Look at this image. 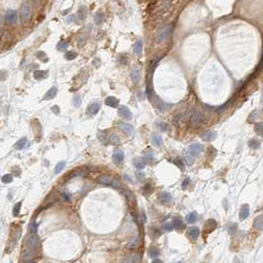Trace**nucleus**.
<instances>
[{
	"mask_svg": "<svg viewBox=\"0 0 263 263\" xmlns=\"http://www.w3.org/2000/svg\"><path fill=\"white\" fill-rule=\"evenodd\" d=\"M98 137H99V139H100V141H101V142H104V143H105L106 141L105 131H104V132H99V134H98Z\"/></svg>",
	"mask_w": 263,
	"mask_h": 263,
	"instance_id": "46",
	"label": "nucleus"
},
{
	"mask_svg": "<svg viewBox=\"0 0 263 263\" xmlns=\"http://www.w3.org/2000/svg\"><path fill=\"white\" fill-rule=\"evenodd\" d=\"M118 100L116 98H115V97H108V98H106V101H105V104L108 106H110V108H117V106H118Z\"/></svg>",
	"mask_w": 263,
	"mask_h": 263,
	"instance_id": "17",
	"label": "nucleus"
},
{
	"mask_svg": "<svg viewBox=\"0 0 263 263\" xmlns=\"http://www.w3.org/2000/svg\"><path fill=\"white\" fill-rule=\"evenodd\" d=\"M155 106H156V108H157L158 110H161V111H166V110H168V108H172V106H171V105H168V104L164 103V101H160L159 99H156Z\"/></svg>",
	"mask_w": 263,
	"mask_h": 263,
	"instance_id": "11",
	"label": "nucleus"
},
{
	"mask_svg": "<svg viewBox=\"0 0 263 263\" xmlns=\"http://www.w3.org/2000/svg\"><path fill=\"white\" fill-rule=\"evenodd\" d=\"M199 235H200V230L198 229L197 227H192V228H190V229L188 230V235H189L192 240L198 239Z\"/></svg>",
	"mask_w": 263,
	"mask_h": 263,
	"instance_id": "19",
	"label": "nucleus"
},
{
	"mask_svg": "<svg viewBox=\"0 0 263 263\" xmlns=\"http://www.w3.org/2000/svg\"><path fill=\"white\" fill-rule=\"evenodd\" d=\"M160 235H161V232L159 230H157V229H153L150 231V237H152L153 240H156V239H158V237H160Z\"/></svg>",
	"mask_w": 263,
	"mask_h": 263,
	"instance_id": "33",
	"label": "nucleus"
},
{
	"mask_svg": "<svg viewBox=\"0 0 263 263\" xmlns=\"http://www.w3.org/2000/svg\"><path fill=\"white\" fill-rule=\"evenodd\" d=\"M259 142L257 140H255V139H252V140H250L249 142V146L251 149H253V150H256V149L259 148Z\"/></svg>",
	"mask_w": 263,
	"mask_h": 263,
	"instance_id": "37",
	"label": "nucleus"
},
{
	"mask_svg": "<svg viewBox=\"0 0 263 263\" xmlns=\"http://www.w3.org/2000/svg\"><path fill=\"white\" fill-rule=\"evenodd\" d=\"M254 131L257 134H258V135H263V123L260 122V123H257V124H255Z\"/></svg>",
	"mask_w": 263,
	"mask_h": 263,
	"instance_id": "36",
	"label": "nucleus"
},
{
	"mask_svg": "<svg viewBox=\"0 0 263 263\" xmlns=\"http://www.w3.org/2000/svg\"><path fill=\"white\" fill-rule=\"evenodd\" d=\"M118 126H119L120 130L122 131L123 133L127 134V135H131V134L133 133V126L129 124V123L120 122L119 124H118Z\"/></svg>",
	"mask_w": 263,
	"mask_h": 263,
	"instance_id": "10",
	"label": "nucleus"
},
{
	"mask_svg": "<svg viewBox=\"0 0 263 263\" xmlns=\"http://www.w3.org/2000/svg\"><path fill=\"white\" fill-rule=\"evenodd\" d=\"M173 229V226L172 223H166V224L163 226V230L168 231V232L172 231Z\"/></svg>",
	"mask_w": 263,
	"mask_h": 263,
	"instance_id": "45",
	"label": "nucleus"
},
{
	"mask_svg": "<svg viewBox=\"0 0 263 263\" xmlns=\"http://www.w3.org/2000/svg\"><path fill=\"white\" fill-rule=\"evenodd\" d=\"M118 115H119L120 117L124 118V119H131V117H132L131 110L125 106H122L118 108Z\"/></svg>",
	"mask_w": 263,
	"mask_h": 263,
	"instance_id": "6",
	"label": "nucleus"
},
{
	"mask_svg": "<svg viewBox=\"0 0 263 263\" xmlns=\"http://www.w3.org/2000/svg\"><path fill=\"white\" fill-rule=\"evenodd\" d=\"M173 163H175V165H177V167H179V168L182 167V162L180 161L179 158H177L175 160H173Z\"/></svg>",
	"mask_w": 263,
	"mask_h": 263,
	"instance_id": "49",
	"label": "nucleus"
},
{
	"mask_svg": "<svg viewBox=\"0 0 263 263\" xmlns=\"http://www.w3.org/2000/svg\"><path fill=\"white\" fill-rule=\"evenodd\" d=\"M159 128H160L162 131H166L168 129V124H166V123H160V126H159Z\"/></svg>",
	"mask_w": 263,
	"mask_h": 263,
	"instance_id": "51",
	"label": "nucleus"
},
{
	"mask_svg": "<svg viewBox=\"0 0 263 263\" xmlns=\"http://www.w3.org/2000/svg\"><path fill=\"white\" fill-rule=\"evenodd\" d=\"M216 227H217V223H216V221L210 219L205 223L204 230L206 231V232L210 233V232H212V231H214L216 229Z\"/></svg>",
	"mask_w": 263,
	"mask_h": 263,
	"instance_id": "16",
	"label": "nucleus"
},
{
	"mask_svg": "<svg viewBox=\"0 0 263 263\" xmlns=\"http://www.w3.org/2000/svg\"><path fill=\"white\" fill-rule=\"evenodd\" d=\"M141 262H142V257L138 253H130L124 259V263H141Z\"/></svg>",
	"mask_w": 263,
	"mask_h": 263,
	"instance_id": "8",
	"label": "nucleus"
},
{
	"mask_svg": "<svg viewBox=\"0 0 263 263\" xmlns=\"http://www.w3.org/2000/svg\"><path fill=\"white\" fill-rule=\"evenodd\" d=\"M172 195L168 192H162L160 194V197H159V200H160V202L162 204H168L172 201Z\"/></svg>",
	"mask_w": 263,
	"mask_h": 263,
	"instance_id": "14",
	"label": "nucleus"
},
{
	"mask_svg": "<svg viewBox=\"0 0 263 263\" xmlns=\"http://www.w3.org/2000/svg\"><path fill=\"white\" fill-rule=\"evenodd\" d=\"M34 77L37 80H43L48 77V72L44 70H37L34 72Z\"/></svg>",
	"mask_w": 263,
	"mask_h": 263,
	"instance_id": "23",
	"label": "nucleus"
},
{
	"mask_svg": "<svg viewBox=\"0 0 263 263\" xmlns=\"http://www.w3.org/2000/svg\"><path fill=\"white\" fill-rule=\"evenodd\" d=\"M100 110H101V104L99 103V101H96V103L91 104V105L88 106V108H87V113L91 116H94L99 113Z\"/></svg>",
	"mask_w": 263,
	"mask_h": 263,
	"instance_id": "7",
	"label": "nucleus"
},
{
	"mask_svg": "<svg viewBox=\"0 0 263 263\" xmlns=\"http://www.w3.org/2000/svg\"><path fill=\"white\" fill-rule=\"evenodd\" d=\"M173 31V28L172 25H168V26H165L163 28H161L158 31L157 36H156V41L157 43H162V41H166L168 37L172 35Z\"/></svg>",
	"mask_w": 263,
	"mask_h": 263,
	"instance_id": "1",
	"label": "nucleus"
},
{
	"mask_svg": "<svg viewBox=\"0 0 263 263\" xmlns=\"http://www.w3.org/2000/svg\"><path fill=\"white\" fill-rule=\"evenodd\" d=\"M12 180H13V177L10 173H7V175L2 177V182H3V183H10L12 182Z\"/></svg>",
	"mask_w": 263,
	"mask_h": 263,
	"instance_id": "40",
	"label": "nucleus"
},
{
	"mask_svg": "<svg viewBox=\"0 0 263 263\" xmlns=\"http://www.w3.org/2000/svg\"><path fill=\"white\" fill-rule=\"evenodd\" d=\"M152 263H163V261L161 259H154Z\"/></svg>",
	"mask_w": 263,
	"mask_h": 263,
	"instance_id": "54",
	"label": "nucleus"
},
{
	"mask_svg": "<svg viewBox=\"0 0 263 263\" xmlns=\"http://www.w3.org/2000/svg\"><path fill=\"white\" fill-rule=\"evenodd\" d=\"M133 164L137 168L142 170L143 168H145L146 162H145V160H144V158H135L133 161Z\"/></svg>",
	"mask_w": 263,
	"mask_h": 263,
	"instance_id": "24",
	"label": "nucleus"
},
{
	"mask_svg": "<svg viewBox=\"0 0 263 263\" xmlns=\"http://www.w3.org/2000/svg\"><path fill=\"white\" fill-rule=\"evenodd\" d=\"M21 204H22L21 202H18V203H16V204H15L14 208H13V215L14 216H18L19 215L20 209H21Z\"/></svg>",
	"mask_w": 263,
	"mask_h": 263,
	"instance_id": "42",
	"label": "nucleus"
},
{
	"mask_svg": "<svg viewBox=\"0 0 263 263\" xmlns=\"http://www.w3.org/2000/svg\"><path fill=\"white\" fill-rule=\"evenodd\" d=\"M152 143L154 144L155 146H161L163 144V138L161 137L160 135H158V134H153L152 135Z\"/></svg>",
	"mask_w": 263,
	"mask_h": 263,
	"instance_id": "27",
	"label": "nucleus"
},
{
	"mask_svg": "<svg viewBox=\"0 0 263 263\" xmlns=\"http://www.w3.org/2000/svg\"><path fill=\"white\" fill-rule=\"evenodd\" d=\"M87 14H88V10H87L86 6H81L78 10V17L80 20H84L87 17Z\"/></svg>",
	"mask_w": 263,
	"mask_h": 263,
	"instance_id": "29",
	"label": "nucleus"
},
{
	"mask_svg": "<svg viewBox=\"0 0 263 263\" xmlns=\"http://www.w3.org/2000/svg\"><path fill=\"white\" fill-rule=\"evenodd\" d=\"M131 79L135 84L140 81V71L137 68L133 69L132 72H131Z\"/></svg>",
	"mask_w": 263,
	"mask_h": 263,
	"instance_id": "28",
	"label": "nucleus"
},
{
	"mask_svg": "<svg viewBox=\"0 0 263 263\" xmlns=\"http://www.w3.org/2000/svg\"><path fill=\"white\" fill-rule=\"evenodd\" d=\"M77 54L76 52H74V51H68V52L65 53V55H64V57H65L67 60H73V59H75L77 57Z\"/></svg>",
	"mask_w": 263,
	"mask_h": 263,
	"instance_id": "35",
	"label": "nucleus"
},
{
	"mask_svg": "<svg viewBox=\"0 0 263 263\" xmlns=\"http://www.w3.org/2000/svg\"><path fill=\"white\" fill-rule=\"evenodd\" d=\"M44 56H46V53L43 52V51H39V52L37 53V57L39 58V59H43V57H44ZM43 61H44V60H43Z\"/></svg>",
	"mask_w": 263,
	"mask_h": 263,
	"instance_id": "52",
	"label": "nucleus"
},
{
	"mask_svg": "<svg viewBox=\"0 0 263 263\" xmlns=\"http://www.w3.org/2000/svg\"><path fill=\"white\" fill-rule=\"evenodd\" d=\"M201 138L205 141H213L217 138V134L215 132H211V131H208V132H204L202 133L201 135Z\"/></svg>",
	"mask_w": 263,
	"mask_h": 263,
	"instance_id": "18",
	"label": "nucleus"
},
{
	"mask_svg": "<svg viewBox=\"0 0 263 263\" xmlns=\"http://www.w3.org/2000/svg\"><path fill=\"white\" fill-rule=\"evenodd\" d=\"M261 101H262V103H263V92H262V100Z\"/></svg>",
	"mask_w": 263,
	"mask_h": 263,
	"instance_id": "56",
	"label": "nucleus"
},
{
	"mask_svg": "<svg viewBox=\"0 0 263 263\" xmlns=\"http://www.w3.org/2000/svg\"><path fill=\"white\" fill-rule=\"evenodd\" d=\"M186 162H187V165H189V166H191L193 164V157L190 156L189 154H186Z\"/></svg>",
	"mask_w": 263,
	"mask_h": 263,
	"instance_id": "48",
	"label": "nucleus"
},
{
	"mask_svg": "<svg viewBox=\"0 0 263 263\" xmlns=\"http://www.w3.org/2000/svg\"><path fill=\"white\" fill-rule=\"evenodd\" d=\"M253 227L258 231L263 230V216H258V217L255 218L253 222Z\"/></svg>",
	"mask_w": 263,
	"mask_h": 263,
	"instance_id": "22",
	"label": "nucleus"
},
{
	"mask_svg": "<svg viewBox=\"0 0 263 263\" xmlns=\"http://www.w3.org/2000/svg\"><path fill=\"white\" fill-rule=\"evenodd\" d=\"M73 105H74V106H75V108H79V106H81V98H80V96H79V95L74 96V98H73Z\"/></svg>",
	"mask_w": 263,
	"mask_h": 263,
	"instance_id": "41",
	"label": "nucleus"
},
{
	"mask_svg": "<svg viewBox=\"0 0 263 263\" xmlns=\"http://www.w3.org/2000/svg\"><path fill=\"white\" fill-rule=\"evenodd\" d=\"M97 182L105 185H111L113 179L110 177H108V175H100V177L97 178Z\"/></svg>",
	"mask_w": 263,
	"mask_h": 263,
	"instance_id": "20",
	"label": "nucleus"
},
{
	"mask_svg": "<svg viewBox=\"0 0 263 263\" xmlns=\"http://www.w3.org/2000/svg\"><path fill=\"white\" fill-rule=\"evenodd\" d=\"M111 186H113V187H116V188H118V187H121V183H120V182L118 179H113V182H111Z\"/></svg>",
	"mask_w": 263,
	"mask_h": 263,
	"instance_id": "47",
	"label": "nucleus"
},
{
	"mask_svg": "<svg viewBox=\"0 0 263 263\" xmlns=\"http://www.w3.org/2000/svg\"><path fill=\"white\" fill-rule=\"evenodd\" d=\"M159 60H160V59H159V58H156V59H154V60L152 61V62H151V64H150V66H151V73H153L154 70H155V69H156V67L158 66Z\"/></svg>",
	"mask_w": 263,
	"mask_h": 263,
	"instance_id": "43",
	"label": "nucleus"
},
{
	"mask_svg": "<svg viewBox=\"0 0 263 263\" xmlns=\"http://www.w3.org/2000/svg\"><path fill=\"white\" fill-rule=\"evenodd\" d=\"M108 140H110V142L111 144H113V145H118V144L120 143V138L115 133H111L110 135L108 136Z\"/></svg>",
	"mask_w": 263,
	"mask_h": 263,
	"instance_id": "31",
	"label": "nucleus"
},
{
	"mask_svg": "<svg viewBox=\"0 0 263 263\" xmlns=\"http://www.w3.org/2000/svg\"><path fill=\"white\" fill-rule=\"evenodd\" d=\"M159 254H160V249L157 246H151L149 249V255H150L151 258H155Z\"/></svg>",
	"mask_w": 263,
	"mask_h": 263,
	"instance_id": "30",
	"label": "nucleus"
},
{
	"mask_svg": "<svg viewBox=\"0 0 263 263\" xmlns=\"http://www.w3.org/2000/svg\"><path fill=\"white\" fill-rule=\"evenodd\" d=\"M249 216V206L247 204H245L240 208V219L242 221H244L246 219L247 217Z\"/></svg>",
	"mask_w": 263,
	"mask_h": 263,
	"instance_id": "13",
	"label": "nucleus"
},
{
	"mask_svg": "<svg viewBox=\"0 0 263 263\" xmlns=\"http://www.w3.org/2000/svg\"><path fill=\"white\" fill-rule=\"evenodd\" d=\"M203 119H204V117H203V115L200 113H195L191 116V118H190V121H191L192 125H198L202 122Z\"/></svg>",
	"mask_w": 263,
	"mask_h": 263,
	"instance_id": "12",
	"label": "nucleus"
},
{
	"mask_svg": "<svg viewBox=\"0 0 263 263\" xmlns=\"http://www.w3.org/2000/svg\"><path fill=\"white\" fill-rule=\"evenodd\" d=\"M104 20H105V15H104L103 13H98V14L96 15L95 21H96V23L98 24V25H100V24L103 23Z\"/></svg>",
	"mask_w": 263,
	"mask_h": 263,
	"instance_id": "39",
	"label": "nucleus"
},
{
	"mask_svg": "<svg viewBox=\"0 0 263 263\" xmlns=\"http://www.w3.org/2000/svg\"><path fill=\"white\" fill-rule=\"evenodd\" d=\"M51 110H52L53 113H56V115H59V113H60V111H59V108L57 106H53L52 108H51Z\"/></svg>",
	"mask_w": 263,
	"mask_h": 263,
	"instance_id": "50",
	"label": "nucleus"
},
{
	"mask_svg": "<svg viewBox=\"0 0 263 263\" xmlns=\"http://www.w3.org/2000/svg\"><path fill=\"white\" fill-rule=\"evenodd\" d=\"M142 50H143V43L141 41H137L135 44H134V48H133L134 53L137 54V55H140L142 53Z\"/></svg>",
	"mask_w": 263,
	"mask_h": 263,
	"instance_id": "25",
	"label": "nucleus"
},
{
	"mask_svg": "<svg viewBox=\"0 0 263 263\" xmlns=\"http://www.w3.org/2000/svg\"><path fill=\"white\" fill-rule=\"evenodd\" d=\"M18 13L15 10H8L5 15V22L8 25H14L18 21Z\"/></svg>",
	"mask_w": 263,
	"mask_h": 263,
	"instance_id": "5",
	"label": "nucleus"
},
{
	"mask_svg": "<svg viewBox=\"0 0 263 263\" xmlns=\"http://www.w3.org/2000/svg\"><path fill=\"white\" fill-rule=\"evenodd\" d=\"M26 244L27 246L31 247V249H38L41 245V242H39V239L37 235V233H30V234L27 235L26 237Z\"/></svg>",
	"mask_w": 263,
	"mask_h": 263,
	"instance_id": "3",
	"label": "nucleus"
},
{
	"mask_svg": "<svg viewBox=\"0 0 263 263\" xmlns=\"http://www.w3.org/2000/svg\"><path fill=\"white\" fill-rule=\"evenodd\" d=\"M173 229L175 230H182V229H184V224H183L182 220L180 219V218H175L173 221Z\"/></svg>",
	"mask_w": 263,
	"mask_h": 263,
	"instance_id": "21",
	"label": "nucleus"
},
{
	"mask_svg": "<svg viewBox=\"0 0 263 263\" xmlns=\"http://www.w3.org/2000/svg\"><path fill=\"white\" fill-rule=\"evenodd\" d=\"M237 262L240 263V259L237 258V257H235V263H237Z\"/></svg>",
	"mask_w": 263,
	"mask_h": 263,
	"instance_id": "55",
	"label": "nucleus"
},
{
	"mask_svg": "<svg viewBox=\"0 0 263 263\" xmlns=\"http://www.w3.org/2000/svg\"><path fill=\"white\" fill-rule=\"evenodd\" d=\"M203 151V147L202 145L199 143H194L191 144V145L188 147L187 150V154H189L190 156H192L193 158L194 157H198Z\"/></svg>",
	"mask_w": 263,
	"mask_h": 263,
	"instance_id": "4",
	"label": "nucleus"
},
{
	"mask_svg": "<svg viewBox=\"0 0 263 263\" xmlns=\"http://www.w3.org/2000/svg\"><path fill=\"white\" fill-rule=\"evenodd\" d=\"M67 48H68V43H67V41H61L60 43H58V44H57V49L59 51L65 50Z\"/></svg>",
	"mask_w": 263,
	"mask_h": 263,
	"instance_id": "38",
	"label": "nucleus"
},
{
	"mask_svg": "<svg viewBox=\"0 0 263 263\" xmlns=\"http://www.w3.org/2000/svg\"><path fill=\"white\" fill-rule=\"evenodd\" d=\"M153 159H154V155H153V153L151 152V153H148L147 155L145 156L144 160H145L146 163H151L153 161Z\"/></svg>",
	"mask_w": 263,
	"mask_h": 263,
	"instance_id": "44",
	"label": "nucleus"
},
{
	"mask_svg": "<svg viewBox=\"0 0 263 263\" xmlns=\"http://www.w3.org/2000/svg\"><path fill=\"white\" fill-rule=\"evenodd\" d=\"M28 144V141H27V138H22L20 139L18 142L16 143V145H15V149L16 150H22V149H24L26 147V145Z\"/></svg>",
	"mask_w": 263,
	"mask_h": 263,
	"instance_id": "26",
	"label": "nucleus"
},
{
	"mask_svg": "<svg viewBox=\"0 0 263 263\" xmlns=\"http://www.w3.org/2000/svg\"><path fill=\"white\" fill-rule=\"evenodd\" d=\"M189 182H190L189 178H186V179L184 180V182L182 183V188H183V189H185V188H186L187 185L189 184Z\"/></svg>",
	"mask_w": 263,
	"mask_h": 263,
	"instance_id": "53",
	"label": "nucleus"
},
{
	"mask_svg": "<svg viewBox=\"0 0 263 263\" xmlns=\"http://www.w3.org/2000/svg\"><path fill=\"white\" fill-rule=\"evenodd\" d=\"M64 167H65V162H63V161L59 162L54 168V173H59L64 168Z\"/></svg>",
	"mask_w": 263,
	"mask_h": 263,
	"instance_id": "34",
	"label": "nucleus"
},
{
	"mask_svg": "<svg viewBox=\"0 0 263 263\" xmlns=\"http://www.w3.org/2000/svg\"><path fill=\"white\" fill-rule=\"evenodd\" d=\"M32 17V7L31 5L27 2H25L21 5L20 8V18H21L22 23H27Z\"/></svg>",
	"mask_w": 263,
	"mask_h": 263,
	"instance_id": "2",
	"label": "nucleus"
},
{
	"mask_svg": "<svg viewBox=\"0 0 263 263\" xmlns=\"http://www.w3.org/2000/svg\"><path fill=\"white\" fill-rule=\"evenodd\" d=\"M123 159H124V153L121 150H116L113 155V161L115 165H119L123 162Z\"/></svg>",
	"mask_w": 263,
	"mask_h": 263,
	"instance_id": "9",
	"label": "nucleus"
},
{
	"mask_svg": "<svg viewBox=\"0 0 263 263\" xmlns=\"http://www.w3.org/2000/svg\"><path fill=\"white\" fill-rule=\"evenodd\" d=\"M56 94H57V88L56 87H52L51 89L46 92V94L43 97V100L48 101V100H52V99L55 98Z\"/></svg>",
	"mask_w": 263,
	"mask_h": 263,
	"instance_id": "15",
	"label": "nucleus"
},
{
	"mask_svg": "<svg viewBox=\"0 0 263 263\" xmlns=\"http://www.w3.org/2000/svg\"><path fill=\"white\" fill-rule=\"evenodd\" d=\"M196 220H197V213L196 212H191L190 214H188L187 217H186V221L188 223H190V224H193V223H194Z\"/></svg>",
	"mask_w": 263,
	"mask_h": 263,
	"instance_id": "32",
	"label": "nucleus"
}]
</instances>
